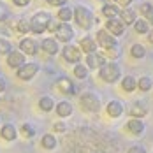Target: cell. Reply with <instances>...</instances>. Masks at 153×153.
I'll return each instance as SVG.
<instances>
[{
	"label": "cell",
	"instance_id": "277c9868",
	"mask_svg": "<svg viewBox=\"0 0 153 153\" xmlns=\"http://www.w3.org/2000/svg\"><path fill=\"white\" fill-rule=\"evenodd\" d=\"M79 104H81V107H83L86 113H97V111L100 109V100H99V97L92 92L83 93V95L79 97Z\"/></svg>",
	"mask_w": 153,
	"mask_h": 153
},
{
	"label": "cell",
	"instance_id": "d6a6232c",
	"mask_svg": "<svg viewBox=\"0 0 153 153\" xmlns=\"http://www.w3.org/2000/svg\"><path fill=\"white\" fill-rule=\"evenodd\" d=\"M141 13L144 14V18H146V19H150V21L153 23V5H152V4L144 2V4L141 5Z\"/></svg>",
	"mask_w": 153,
	"mask_h": 153
},
{
	"label": "cell",
	"instance_id": "3957f363",
	"mask_svg": "<svg viewBox=\"0 0 153 153\" xmlns=\"http://www.w3.org/2000/svg\"><path fill=\"white\" fill-rule=\"evenodd\" d=\"M99 76L102 81L106 83H116L120 76H122V71H120V65L116 62H107L102 69H99Z\"/></svg>",
	"mask_w": 153,
	"mask_h": 153
},
{
	"label": "cell",
	"instance_id": "5b68a950",
	"mask_svg": "<svg viewBox=\"0 0 153 153\" xmlns=\"http://www.w3.org/2000/svg\"><path fill=\"white\" fill-rule=\"evenodd\" d=\"M97 42L100 44V48H104L106 51H111V49L118 48L116 37H114V35H111L107 30H99V32H97Z\"/></svg>",
	"mask_w": 153,
	"mask_h": 153
},
{
	"label": "cell",
	"instance_id": "836d02e7",
	"mask_svg": "<svg viewBox=\"0 0 153 153\" xmlns=\"http://www.w3.org/2000/svg\"><path fill=\"white\" fill-rule=\"evenodd\" d=\"M19 132H21L25 137H33V136H35V128L32 127L30 123H23L21 128H19Z\"/></svg>",
	"mask_w": 153,
	"mask_h": 153
},
{
	"label": "cell",
	"instance_id": "44dd1931",
	"mask_svg": "<svg viewBox=\"0 0 153 153\" xmlns=\"http://www.w3.org/2000/svg\"><path fill=\"white\" fill-rule=\"evenodd\" d=\"M55 107H56V106H55V100H53V97L44 95V97H41V99H39V109H41V111L49 113V111H53Z\"/></svg>",
	"mask_w": 153,
	"mask_h": 153
},
{
	"label": "cell",
	"instance_id": "f546056e",
	"mask_svg": "<svg viewBox=\"0 0 153 153\" xmlns=\"http://www.w3.org/2000/svg\"><path fill=\"white\" fill-rule=\"evenodd\" d=\"M134 28H136L137 33H150V25H148L146 19H137L134 23Z\"/></svg>",
	"mask_w": 153,
	"mask_h": 153
},
{
	"label": "cell",
	"instance_id": "ffe728a7",
	"mask_svg": "<svg viewBox=\"0 0 153 153\" xmlns=\"http://www.w3.org/2000/svg\"><path fill=\"white\" fill-rule=\"evenodd\" d=\"M120 18H122V21L125 23V25H134V23L137 21V14H136V11L130 9V7H125L122 13H120Z\"/></svg>",
	"mask_w": 153,
	"mask_h": 153
},
{
	"label": "cell",
	"instance_id": "52a82bcc",
	"mask_svg": "<svg viewBox=\"0 0 153 153\" xmlns=\"http://www.w3.org/2000/svg\"><path fill=\"white\" fill-rule=\"evenodd\" d=\"M37 72H39V65L37 63H25L23 67H19L16 71V76L21 81H30V79H33L37 76Z\"/></svg>",
	"mask_w": 153,
	"mask_h": 153
},
{
	"label": "cell",
	"instance_id": "74e56055",
	"mask_svg": "<svg viewBox=\"0 0 153 153\" xmlns=\"http://www.w3.org/2000/svg\"><path fill=\"white\" fill-rule=\"evenodd\" d=\"M13 4L18 5V7H27L30 4V0H13Z\"/></svg>",
	"mask_w": 153,
	"mask_h": 153
},
{
	"label": "cell",
	"instance_id": "ab89813d",
	"mask_svg": "<svg viewBox=\"0 0 153 153\" xmlns=\"http://www.w3.org/2000/svg\"><path fill=\"white\" fill-rule=\"evenodd\" d=\"M5 90H7V83H5V79H4V77L0 76V93H4Z\"/></svg>",
	"mask_w": 153,
	"mask_h": 153
},
{
	"label": "cell",
	"instance_id": "8d00e7d4",
	"mask_svg": "<svg viewBox=\"0 0 153 153\" xmlns=\"http://www.w3.org/2000/svg\"><path fill=\"white\" fill-rule=\"evenodd\" d=\"M46 2L49 5H55V7H58V5L60 7H65V4H67V0H46Z\"/></svg>",
	"mask_w": 153,
	"mask_h": 153
},
{
	"label": "cell",
	"instance_id": "b9f144b4",
	"mask_svg": "<svg viewBox=\"0 0 153 153\" xmlns=\"http://www.w3.org/2000/svg\"><path fill=\"white\" fill-rule=\"evenodd\" d=\"M148 41H150V42L153 44V30L150 32V33H148Z\"/></svg>",
	"mask_w": 153,
	"mask_h": 153
},
{
	"label": "cell",
	"instance_id": "8fae6325",
	"mask_svg": "<svg viewBox=\"0 0 153 153\" xmlns=\"http://www.w3.org/2000/svg\"><path fill=\"white\" fill-rule=\"evenodd\" d=\"M106 30L109 32L111 35H114V37L123 35V33H125V23H123L122 19H118V18L107 19L106 21Z\"/></svg>",
	"mask_w": 153,
	"mask_h": 153
},
{
	"label": "cell",
	"instance_id": "d4e9b609",
	"mask_svg": "<svg viewBox=\"0 0 153 153\" xmlns=\"http://www.w3.org/2000/svg\"><path fill=\"white\" fill-rule=\"evenodd\" d=\"M120 9L116 7V5H113V4H107V5H104L102 7V14L106 16L107 19H113V18H116V16H120Z\"/></svg>",
	"mask_w": 153,
	"mask_h": 153
},
{
	"label": "cell",
	"instance_id": "60d3db41",
	"mask_svg": "<svg viewBox=\"0 0 153 153\" xmlns=\"http://www.w3.org/2000/svg\"><path fill=\"white\" fill-rule=\"evenodd\" d=\"M114 2H116L118 5H128V4H130L132 0H114Z\"/></svg>",
	"mask_w": 153,
	"mask_h": 153
},
{
	"label": "cell",
	"instance_id": "484cf974",
	"mask_svg": "<svg viewBox=\"0 0 153 153\" xmlns=\"http://www.w3.org/2000/svg\"><path fill=\"white\" fill-rule=\"evenodd\" d=\"M41 144H42V148H46V150H55V148H56V137H55L53 134H44L42 139H41Z\"/></svg>",
	"mask_w": 153,
	"mask_h": 153
},
{
	"label": "cell",
	"instance_id": "f35d334b",
	"mask_svg": "<svg viewBox=\"0 0 153 153\" xmlns=\"http://www.w3.org/2000/svg\"><path fill=\"white\" fill-rule=\"evenodd\" d=\"M128 153H146V152H144L143 146H132V148L128 150Z\"/></svg>",
	"mask_w": 153,
	"mask_h": 153
},
{
	"label": "cell",
	"instance_id": "e575fe53",
	"mask_svg": "<svg viewBox=\"0 0 153 153\" xmlns=\"http://www.w3.org/2000/svg\"><path fill=\"white\" fill-rule=\"evenodd\" d=\"M53 130L55 132H60V134H63V132H67V125L63 122H56L55 125H53Z\"/></svg>",
	"mask_w": 153,
	"mask_h": 153
},
{
	"label": "cell",
	"instance_id": "e0dca14e",
	"mask_svg": "<svg viewBox=\"0 0 153 153\" xmlns=\"http://www.w3.org/2000/svg\"><path fill=\"white\" fill-rule=\"evenodd\" d=\"M56 88L60 90L62 93H76V86L72 85V81L69 79V77H60L58 81H56Z\"/></svg>",
	"mask_w": 153,
	"mask_h": 153
},
{
	"label": "cell",
	"instance_id": "2e32d148",
	"mask_svg": "<svg viewBox=\"0 0 153 153\" xmlns=\"http://www.w3.org/2000/svg\"><path fill=\"white\" fill-rule=\"evenodd\" d=\"M0 136H2V139H5V141H14L18 137V130H16V127L13 123H5V125H2Z\"/></svg>",
	"mask_w": 153,
	"mask_h": 153
},
{
	"label": "cell",
	"instance_id": "83f0119b",
	"mask_svg": "<svg viewBox=\"0 0 153 153\" xmlns=\"http://www.w3.org/2000/svg\"><path fill=\"white\" fill-rule=\"evenodd\" d=\"M16 30L19 32V33H28V32H30V19H25V18L18 19V23H16Z\"/></svg>",
	"mask_w": 153,
	"mask_h": 153
},
{
	"label": "cell",
	"instance_id": "ac0fdd59",
	"mask_svg": "<svg viewBox=\"0 0 153 153\" xmlns=\"http://www.w3.org/2000/svg\"><path fill=\"white\" fill-rule=\"evenodd\" d=\"M55 109H56V114H58L60 118H67V116H71V114H72V111H74L72 104H71V102H67V100L58 102Z\"/></svg>",
	"mask_w": 153,
	"mask_h": 153
},
{
	"label": "cell",
	"instance_id": "7402d4cb",
	"mask_svg": "<svg viewBox=\"0 0 153 153\" xmlns=\"http://www.w3.org/2000/svg\"><path fill=\"white\" fill-rule=\"evenodd\" d=\"M72 18H74V9H71L69 5L58 9V19H60L62 23H69Z\"/></svg>",
	"mask_w": 153,
	"mask_h": 153
},
{
	"label": "cell",
	"instance_id": "f1b7e54d",
	"mask_svg": "<svg viewBox=\"0 0 153 153\" xmlns=\"http://www.w3.org/2000/svg\"><path fill=\"white\" fill-rule=\"evenodd\" d=\"M74 76L77 79H86L88 77V67L86 65H81V63L74 65Z\"/></svg>",
	"mask_w": 153,
	"mask_h": 153
},
{
	"label": "cell",
	"instance_id": "4316f807",
	"mask_svg": "<svg viewBox=\"0 0 153 153\" xmlns=\"http://www.w3.org/2000/svg\"><path fill=\"white\" fill-rule=\"evenodd\" d=\"M11 51H14V49H13V44H11V41L5 39V37H0V56H2V55L7 56Z\"/></svg>",
	"mask_w": 153,
	"mask_h": 153
},
{
	"label": "cell",
	"instance_id": "9a60e30c",
	"mask_svg": "<svg viewBox=\"0 0 153 153\" xmlns=\"http://www.w3.org/2000/svg\"><path fill=\"white\" fill-rule=\"evenodd\" d=\"M106 111L111 118H118V116H122V113H123V104L120 100H111V102H107Z\"/></svg>",
	"mask_w": 153,
	"mask_h": 153
},
{
	"label": "cell",
	"instance_id": "d6986e66",
	"mask_svg": "<svg viewBox=\"0 0 153 153\" xmlns=\"http://www.w3.org/2000/svg\"><path fill=\"white\" fill-rule=\"evenodd\" d=\"M127 130L130 134H134V136H141L144 132V123L141 122L139 118H132L130 122L127 123Z\"/></svg>",
	"mask_w": 153,
	"mask_h": 153
},
{
	"label": "cell",
	"instance_id": "5bb4252c",
	"mask_svg": "<svg viewBox=\"0 0 153 153\" xmlns=\"http://www.w3.org/2000/svg\"><path fill=\"white\" fill-rule=\"evenodd\" d=\"M79 48H81V51H85L86 55H90V53H95L97 51V42H95L93 37L86 35V37H83L79 41Z\"/></svg>",
	"mask_w": 153,
	"mask_h": 153
},
{
	"label": "cell",
	"instance_id": "9c48e42d",
	"mask_svg": "<svg viewBox=\"0 0 153 153\" xmlns=\"http://www.w3.org/2000/svg\"><path fill=\"white\" fill-rule=\"evenodd\" d=\"M7 65L11 67V69H19V67H23L25 63H27V60H25V53H21L19 49H14V51H11L9 55H7Z\"/></svg>",
	"mask_w": 153,
	"mask_h": 153
},
{
	"label": "cell",
	"instance_id": "7a4b0ae2",
	"mask_svg": "<svg viewBox=\"0 0 153 153\" xmlns=\"http://www.w3.org/2000/svg\"><path fill=\"white\" fill-rule=\"evenodd\" d=\"M51 21V14L39 11L30 18V32L32 33H42L44 30H48V25Z\"/></svg>",
	"mask_w": 153,
	"mask_h": 153
},
{
	"label": "cell",
	"instance_id": "ba28073f",
	"mask_svg": "<svg viewBox=\"0 0 153 153\" xmlns=\"http://www.w3.org/2000/svg\"><path fill=\"white\" fill-rule=\"evenodd\" d=\"M55 35H56V41L67 44V42H71L74 39V28L69 23H60V27H58V30L55 32Z\"/></svg>",
	"mask_w": 153,
	"mask_h": 153
},
{
	"label": "cell",
	"instance_id": "7c38bea8",
	"mask_svg": "<svg viewBox=\"0 0 153 153\" xmlns=\"http://www.w3.org/2000/svg\"><path fill=\"white\" fill-rule=\"evenodd\" d=\"M106 63H107L106 56L100 55V53H97V51L86 55V67H88V69H102Z\"/></svg>",
	"mask_w": 153,
	"mask_h": 153
},
{
	"label": "cell",
	"instance_id": "30bf717a",
	"mask_svg": "<svg viewBox=\"0 0 153 153\" xmlns=\"http://www.w3.org/2000/svg\"><path fill=\"white\" fill-rule=\"evenodd\" d=\"M19 51L25 53V55L33 56V55H37V51H39V44H37L35 39H32V37H25V39L19 41Z\"/></svg>",
	"mask_w": 153,
	"mask_h": 153
},
{
	"label": "cell",
	"instance_id": "4fadbf2b",
	"mask_svg": "<svg viewBox=\"0 0 153 153\" xmlns=\"http://www.w3.org/2000/svg\"><path fill=\"white\" fill-rule=\"evenodd\" d=\"M41 48L44 49V53H48V55H56L58 53V41L56 39H53V37H46L42 42H41Z\"/></svg>",
	"mask_w": 153,
	"mask_h": 153
},
{
	"label": "cell",
	"instance_id": "1f68e13d",
	"mask_svg": "<svg viewBox=\"0 0 153 153\" xmlns=\"http://www.w3.org/2000/svg\"><path fill=\"white\" fill-rule=\"evenodd\" d=\"M130 55L134 58H143L146 55V49L143 48V44H134V46L130 48Z\"/></svg>",
	"mask_w": 153,
	"mask_h": 153
},
{
	"label": "cell",
	"instance_id": "4dcf8cb0",
	"mask_svg": "<svg viewBox=\"0 0 153 153\" xmlns=\"http://www.w3.org/2000/svg\"><path fill=\"white\" fill-rule=\"evenodd\" d=\"M152 85H153V81H152V77H148V76H143V77L137 81L139 90H143V92H148V90H152Z\"/></svg>",
	"mask_w": 153,
	"mask_h": 153
},
{
	"label": "cell",
	"instance_id": "6da1fadb",
	"mask_svg": "<svg viewBox=\"0 0 153 153\" xmlns=\"http://www.w3.org/2000/svg\"><path fill=\"white\" fill-rule=\"evenodd\" d=\"M74 19H76L77 27H81L83 30H90L93 27V23L97 21L93 13L88 7H85V5H77L74 9Z\"/></svg>",
	"mask_w": 153,
	"mask_h": 153
},
{
	"label": "cell",
	"instance_id": "603a6c76",
	"mask_svg": "<svg viewBox=\"0 0 153 153\" xmlns=\"http://www.w3.org/2000/svg\"><path fill=\"white\" fill-rule=\"evenodd\" d=\"M148 113V107L144 102H136L132 109H130V114H132V118H143L144 114Z\"/></svg>",
	"mask_w": 153,
	"mask_h": 153
},
{
	"label": "cell",
	"instance_id": "d590c367",
	"mask_svg": "<svg viewBox=\"0 0 153 153\" xmlns=\"http://www.w3.org/2000/svg\"><path fill=\"white\" fill-rule=\"evenodd\" d=\"M58 27H60L58 19H53V18H51V21H49V25H48V30L51 32V33H55V32L58 30Z\"/></svg>",
	"mask_w": 153,
	"mask_h": 153
},
{
	"label": "cell",
	"instance_id": "8992f818",
	"mask_svg": "<svg viewBox=\"0 0 153 153\" xmlns=\"http://www.w3.org/2000/svg\"><path fill=\"white\" fill-rule=\"evenodd\" d=\"M81 48L79 46H74V44H65V48L62 49V56H63V60L69 62V63H76L81 60Z\"/></svg>",
	"mask_w": 153,
	"mask_h": 153
},
{
	"label": "cell",
	"instance_id": "cb8c5ba5",
	"mask_svg": "<svg viewBox=\"0 0 153 153\" xmlns=\"http://www.w3.org/2000/svg\"><path fill=\"white\" fill-rule=\"evenodd\" d=\"M137 88V79L134 76H125L122 81V90L125 92H134Z\"/></svg>",
	"mask_w": 153,
	"mask_h": 153
}]
</instances>
